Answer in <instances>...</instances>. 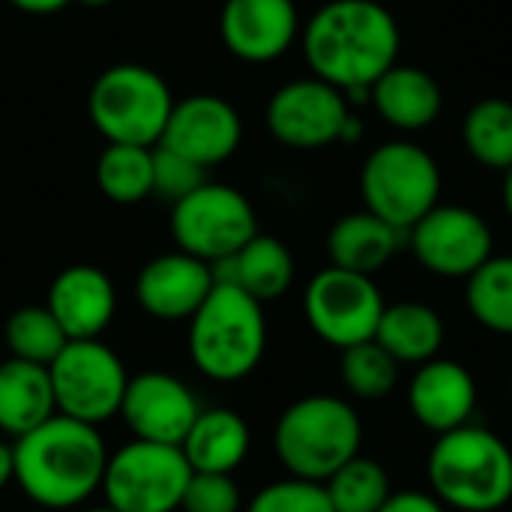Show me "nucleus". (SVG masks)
Returning <instances> with one entry per match:
<instances>
[{
	"label": "nucleus",
	"mask_w": 512,
	"mask_h": 512,
	"mask_svg": "<svg viewBox=\"0 0 512 512\" xmlns=\"http://www.w3.org/2000/svg\"><path fill=\"white\" fill-rule=\"evenodd\" d=\"M300 45L312 75L348 96L399 63L402 30L378 0H330L303 24Z\"/></svg>",
	"instance_id": "obj_1"
},
{
	"label": "nucleus",
	"mask_w": 512,
	"mask_h": 512,
	"mask_svg": "<svg viewBox=\"0 0 512 512\" xmlns=\"http://www.w3.org/2000/svg\"><path fill=\"white\" fill-rule=\"evenodd\" d=\"M15 483L45 510H75L102 489L108 450L96 426L54 414L15 441Z\"/></svg>",
	"instance_id": "obj_2"
},
{
	"label": "nucleus",
	"mask_w": 512,
	"mask_h": 512,
	"mask_svg": "<svg viewBox=\"0 0 512 512\" xmlns=\"http://www.w3.org/2000/svg\"><path fill=\"white\" fill-rule=\"evenodd\" d=\"M426 477L432 495L459 512H498L512 501L510 444L483 426H462L438 435Z\"/></svg>",
	"instance_id": "obj_3"
},
{
	"label": "nucleus",
	"mask_w": 512,
	"mask_h": 512,
	"mask_svg": "<svg viewBox=\"0 0 512 512\" xmlns=\"http://www.w3.org/2000/svg\"><path fill=\"white\" fill-rule=\"evenodd\" d=\"M363 423L348 399L303 396L288 405L273 429V450L288 477L327 483L342 465L360 456Z\"/></svg>",
	"instance_id": "obj_4"
},
{
	"label": "nucleus",
	"mask_w": 512,
	"mask_h": 512,
	"mask_svg": "<svg viewBox=\"0 0 512 512\" xmlns=\"http://www.w3.org/2000/svg\"><path fill=\"white\" fill-rule=\"evenodd\" d=\"M267 351L264 306L234 285H213L189 318V357L195 369L219 384L249 378Z\"/></svg>",
	"instance_id": "obj_5"
},
{
	"label": "nucleus",
	"mask_w": 512,
	"mask_h": 512,
	"mask_svg": "<svg viewBox=\"0 0 512 512\" xmlns=\"http://www.w3.org/2000/svg\"><path fill=\"white\" fill-rule=\"evenodd\" d=\"M174 93L144 63H114L96 75L87 93V117L108 144L156 147L168 126Z\"/></svg>",
	"instance_id": "obj_6"
},
{
	"label": "nucleus",
	"mask_w": 512,
	"mask_h": 512,
	"mask_svg": "<svg viewBox=\"0 0 512 512\" xmlns=\"http://www.w3.org/2000/svg\"><path fill=\"white\" fill-rule=\"evenodd\" d=\"M360 195L369 213L408 234L441 204V168L426 147L414 141H387L366 156Z\"/></svg>",
	"instance_id": "obj_7"
},
{
	"label": "nucleus",
	"mask_w": 512,
	"mask_h": 512,
	"mask_svg": "<svg viewBox=\"0 0 512 512\" xmlns=\"http://www.w3.org/2000/svg\"><path fill=\"white\" fill-rule=\"evenodd\" d=\"M171 234L180 252L216 264L258 234V216L240 189L207 180L171 207Z\"/></svg>",
	"instance_id": "obj_8"
},
{
	"label": "nucleus",
	"mask_w": 512,
	"mask_h": 512,
	"mask_svg": "<svg viewBox=\"0 0 512 512\" xmlns=\"http://www.w3.org/2000/svg\"><path fill=\"white\" fill-rule=\"evenodd\" d=\"M192 468L180 447L132 441L108 456L102 492L108 507L120 512L180 510Z\"/></svg>",
	"instance_id": "obj_9"
},
{
	"label": "nucleus",
	"mask_w": 512,
	"mask_h": 512,
	"mask_svg": "<svg viewBox=\"0 0 512 512\" xmlns=\"http://www.w3.org/2000/svg\"><path fill=\"white\" fill-rule=\"evenodd\" d=\"M57 414L96 426L120 414L129 375L123 360L99 339L69 342L48 366Z\"/></svg>",
	"instance_id": "obj_10"
},
{
	"label": "nucleus",
	"mask_w": 512,
	"mask_h": 512,
	"mask_svg": "<svg viewBox=\"0 0 512 512\" xmlns=\"http://www.w3.org/2000/svg\"><path fill=\"white\" fill-rule=\"evenodd\" d=\"M384 294L372 276L342 267H324L303 294V312L315 336L339 351L375 339L384 315Z\"/></svg>",
	"instance_id": "obj_11"
},
{
	"label": "nucleus",
	"mask_w": 512,
	"mask_h": 512,
	"mask_svg": "<svg viewBox=\"0 0 512 512\" xmlns=\"http://www.w3.org/2000/svg\"><path fill=\"white\" fill-rule=\"evenodd\" d=\"M408 243L420 267L441 279H471L495 255L489 222L462 204L432 207L408 231Z\"/></svg>",
	"instance_id": "obj_12"
},
{
	"label": "nucleus",
	"mask_w": 512,
	"mask_h": 512,
	"mask_svg": "<svg viewBox=\"0 0 512 512\" xmlns=\"http://www.w3.org/2000/svg\"><path fill=\"white\" fill-rule=\"evenodd\" d=\"M351 114L348 96L339 87L309 75L282 84L270 96L264 120L279 144L291 150H321L342 141Z\"/></svg>",
	"instance_id": "obj_13"
},
{
	"label": "nucleus",
	"mask_w": 512,
	"mask_h": 512,
	"mask_svg": "<svg viewBox=\"0 0 512 512\" xmlns=\"http://www.w3.org/2000/svg\"><path fill=\"white\" fill-rule=\"evenodd\" d=\"M243 141L240 111L216 93H192L174 102L159 147H168L201 168L228 162Z\"/></svg>",
	"instance_id": "obj_14"
},
{
	"label": "nucleus",
	"mask_w": 512,
	"mask_h": 512,
	"mask_svg": "<svg viewBox=\"0 0 512 512\" xmlns=\"http://www.w3.org/2000/svg\"><path fill=\"white\" fill-rule=\"evenodd\" d=\"M201 414V402L192 390L165 372H144L129 378L120 417L138 441L180 447L192 423Z\"/></svg>",
	"instance_id": "obj_15"
},
{
	"label": "nucleus",
	"mask_w": 512,
	"mask_h": 512,
	"mask_svg": "<svg viewBox=\"0 0 512 512\" xmlns=\"http://www.w3.org/2000/svg\"><path fill=\"white\" fill-rule=\"evenodd\" d=\"M294 0H225L219 12L222 45L243 63H273L300 36Z\"/></svg>",
	"instance_id": "obj_16"
},
{
	"label": "nucleus",
	"mask_w": 512,
	"mask_h": 512,
	"mask_svg": "<svg viewBox=\"0 0 512 512\" xmlns=\"http://www.w3.org/2000/svg\"><path fill=\"white\" fill-rule=\"evenodd\" d=\"M213 267L186 252H165L147 261L135 279L138 306L159 321H189L213 291Z\"/></svg>",
	"instance_id": "obj_17"
},
{
	"label": "nucleus",
	"mask_w": 512,
	"mask_h": 512,
	"mask_svg": "<svg viewBox=\"0 0 512 512\" xmlns=\"http://www.w3.org/2000/svg\"><path fill=\"white\" fill-rule=\"evenodd\" d=\"M408 411L435 435L462 429L477 411V381L462 363L435 357L417 366L408 384Z\"/></svg>",
	"instance_id": "obj_18"
},
{
	"label": "nucleus",
	"mask_w": 512,
	"mask_h": 512,
	"mask_svg": "<svg viewBox=\"0 0 512 512\" xmlns=\"http://www.w3.org/2000/svg\"><path fill=\"white\" fill-rule=\"evenodd\" d=\"M45 309L57 318L69 342L99 339L114 321L117 294L105 270L93 264H72L54 276Z\"/></svg>",
	"instance_id": "obj_19"
},
{
	"label": "nucleus",
	"mask_w": 512,
	"mask_h": 512,
	"mask_svg": "<svg viewBox=\"0 0 512 512\" xmlns=\"http://www.w3.org/2000/svg\"><path fill=\"white\" fill-rule=\"evenodd\" d=\"M369 102L387 126L402 132H420L438 120L444 108V90L426 69L396 63L372 84Z\"/></svg>",
	"instance_id": "obj_20"
},
{
	"label": "nucleus",
	"mask_w": 512,
	"mask_h": 512,
	"mask_svg": "<svg viewBox=\"0 0 512 512\" xmlns=\"http://www.w3.org/2000/svg\"><path fill=\"white\" fill-rule=\"evenodd\" d=\"M210 267L219 285H234L261 306L285 297L294 285V255L279 237L270 234H255L237 255Z\"/></svg>",
	"instance_id": "obj_21"
},
{
	"label": "nucleus",
	"mask_w": 512,
	"mask_h": 512,
	"mask_svg": "<svg viewBox=\"0 0 512 512\" xmlns=\"http://www.w3.org/2000/svg\"><path fill=\"white\" fill-rule=\"evenodd\" d=\"M252 447L246 420L231 408H201L180 450L198 474H234Z\"/></svg>",
	"instance_id": "obj_22"
},
{
	"label": "nucleus",
	"mask_w": 512,
	"mask_h": 512,
	"mask_svg": "<svg viewBox=\"0 0 512 512\" xmlns=\"http://www.w3.org/2000/svg\"><path fill=\"white\" fill-rule=\"evenodd\" d=\"M57 414L51 375L45 366L9 357L0 363V432L24 438Z\"/></svg>",
	"instance_id": "obj_23"
},
{
	"label": "nucleus",
	"mask_w": 512,
	"mask_h": 512,
	"mask_svg": "<svg viewBox=\"0 0 512 512\" xmlns=\"http://www.w3.org/2000/svg\"><path fill=\"white\" fill-rule=\"evenodd\" d=\"M399 240H402L399 228H393L390 222H384L381 216L369 210H360V213L342 216L330 228L327 255L333 267L372 276L390 264V258L399 252Z\"/></svg>",
	"instance_id": "obj_24"
},
{
	"label": "nucleus",
	"mask_w": 512,
	"mask_h": 512,
	"mask_svg": "<svg viewBox=\"0 0 512 512\" xmlns=\"http://www.w3.org/2000/svg\"><path fill=\"white\" fill-rule=\"evenodd\" d=\"M444 318L417 300H402L384 306V315L375 330V342L399 363V366H423L438 357L444 345Z\"/></svg>",
	"instance_id": "obj_25"
},
{
	"label": "nucleus",
	"mask_w": 512,
	"mask_h": 512,
	"mask_svg": "<svg viewBox=\"0 0 512 512\" xmlns=\"http://www.w3.org/2000/svg\"><path fill=\"white\" fill-rule=\"evenodd\" d=\"M462 141L483 168L507 174L512 168V102L498 96L480 99L465 114Z\"/></svg>",
	"instance_id": "obj_26"
},
{
	"label": "nucleus",
	"mask_w": 512,
	"mask_h": 512,
	"mask_svg": "<svg viewBox=\"0 0 512 512\" xmlns=\"http://www.w3.org/2000/svg\"><path fill=\"white\" fill-rule=\"evenodd\" d=\"M96 186L114 204H138L153 195V147L105 144L96 159Z\"/></svg>",
	"instance_id": "obj_27"
},
{
	"label": "nucleus",
	"mask_w": 512,
	"mask_h": 512,
	"mask_svg": "<svg viewBox=\"0 0 512 512\" xmlns=\"http://www.w3.org/2000/svg\"><path fill=\"white\" fill-rule=\"evenodd\" d=\"M465 282V303L474 321L498 336H512V255H492Z\"/></svg>",
	"instance_id": "obj_28"
},
{
	"label": "nucleus",
	"mask_w": 512,
	"mask_h": 512,
	"mask_svg": "<svg viewBox=\"0 0 512 512\" xmlns=\"http://www.w3.org/2000/svg\"><path fill=\"white\" fill-rule=\"evenodd\" d=\"M3 339L6 348L15 360L24 363H36V366H51L57 360V354L69 345L63 327L57 324V318L45 309V306H24L15 309L6 318L3 327Z\"/></svg>",
	"instance_id": "obj_29"
},
{
	"label": "nucleus",
	"mask_w": 512,
	"mask_h": 512,
	"mask_svg": "<svg viewBox=\"0 0 512 512\" xmlns=\"http://www.w3.org/2000/svg\"><path fill=\"white\" fill-rule=\"evenodd\" d=\"M324 492L333 512H378L393 495V486L378 459L354 456L324 483Z\"/></svg>",
	"instance_id": "obj_30"
},
{
	"label": "nucleus",
	"mask_w": 512,
	"mask_h": 512,
	"mask_svg": "<svg viewBox=\"0 0 512 512\" xmlns=\"http://www.w3.org/2000/svg\"><path fill=\"white\" fill-rule=\"evenodd\" d=\"M339 375H342V387L354 399L381 402L399 384V363L375 339H369L342 351Z\"/></svg>",
	"instance_id": "obj_31"
},
{
	"label": "nucleus",
	"mask_w": 512,
	"mask_h": 512,
	"mask_svg": "<svg viewBox=\"0 0 512 512\" xmlns=\"http://www.w3.org/2000/svg\"><path fill=\"white\" fill-rule=\"evenodd\" d=\"M246 512H333V504L321 483L288 477L264 486L249 501Z\"/></svg>",
	"instance_id": "obj_32"
},
{
	"label": "nucleus",
	"mask_w": 512,
	"mask_h": 512,
	"mask_svg": "<svg viewBox=\"0 0 512 512\" xmlns=\"http://www.w3.org/2000/svg\"><path fill=\"white\" fill-rule=\"evenodd\" d=\"M204 183H207V168L195 165L192 159L168 147H159V144L153 147V195L156 198L171 201L174 207L177 201H183Z\"/></svg>",
	"instance_id": "obj_33"
},
{
	"label": "nucleus",
	"mask_w": 512,
	"mask_h": 512,
	"mask_svg": "<svg viewBox=\"0 0 512 512\" xmlns=\"http://www.w3.org/2000/svg\"><path fill=\"white\" fill-rule=\"evenodd\" d=\"M183 512H240V489L231 474L192 471L180 501Z\"/></svg>",
	"instance_id": "obj_34"
},
{
	"label": "nucleus",
	"mask_w": 512,
	"mask_h": 512,
	"mask_svg": "<svg viewBox=\"0 0 512 512\" xmlns=\"http://www.w3.org/2000/svg\"><path fill=\"white\" fill-rule=\"evenodd\" d=\"M378 512H447V507L432 492L405 489V492H393Z\"/></svg>",
	"instance_id": "obj_35"
},
{
	"label": "nucleus",
	"mask_w": 512,
	"mask_h": 512,
	"mask_svg": "<svg viewBox=\"0 0 512 512\" xmlns=\"http://www.w3.org/2000/svg\"><path fill=\"white\" fill-rule=\"evenodd\" d=\"M6 3L27 15H54V12H63L75 0H6Z\"/></svg>",
	"instance_id": "obj_36"
},
{
	"label": "nucleus",
	"mask_w": 512,
	"mask_h": 512,
	"mask_svg": "<svg viewBox=\"0 0 512 512\" xmlns=\"http://www.w3.org/2000/svg\"><path fill=\"white\" fill-rule=\"evenodd\" d=\"M15 480V453L9 444L0 441V492Z\"/></svg>",
	"instance_id": "obj_37"
},
{
	"label": "nucleus",
	"mask_w": 512,
	"mask_h": 512,
	"mask_svg": "<svg viewBox=\"0 0 512 512\" xmlns=\"http://www.w3.org/2000/svg\"><path fill=\"white\" fill-rule=\"evenodd\" d=\"M501 198H504V210H507V216L512 219V168L504 174V192H501Z\"/></svg>",
	"instance_id": "obj_38"
},
{
	"label": "nucleus",
	"mask_w": 512,
	"mask_h": 512,
	"mask_svg": "<svg viewBox=\"0 0 512 512\" xmlns=\"http://www.w3.org/2000/svg\"><path fill=\"white\" fill-rule=\"evenodd\" d=\"M75 3H81V6H87V9H105V6H111L114 0H75Z\"/></svg>",
	"instance_id": "obj_39"
},
{
	"label": "nucleus",
	"mask_w": 512,
	"mask_h": 512,
	"mask_svg": "<svg viewBox=\"0 0 512 512\" xmlns=\"http://www.w3.org/2000/svg\"><path fill=\"white\" fill-rule=\"evenodd\" d=\"M81 512H120V510H114V507H108V504H105V507H90V510H81Z\"/></svg>",
	"instance_id": "obj_40"
},
{
	"label": "nucleus",
	"mask_w": 512,
	"mask_h": 512,
	"mask_svg": "<svg viewBox=\"0 0 512 512\" xmlns=\"http://www.w3.org/2000/svg\"><path fill=\"white\" fill-rule=\"evenodd\" d=\"M510 399H512V378H510Z\"/></svg>",
	"instance_id": "obj_41"
}]
</instances>
